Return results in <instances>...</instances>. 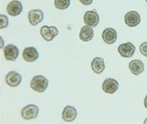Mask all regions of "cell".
<instances>
[{"label":"cell","instance_id":"1","mask_svg":"<svg viewBox=\"0 0 147 124\" xmlns=\"http://www.w3.org/2000/svg\"><path fill=\"white\" fill-rule=\"evenodd\" d=\"M49 85V81L43 75H36L30 81V87L34 91L42 93L47 89Z\"/></svg>","mask_w":147,"mask_h":124},{"label":"cell","instance_id":"2","mask_svg":"<svg viewBox=\"0 0 147 124\" xmlns=\"http://www.w3.org/2000/svg\"><path fill=\"white\" fill-rule=\"evenodd\" d=\"M39 115V107L34 104L28 105L21 110V117L24 119H33Z\"/></svg>","mask_w":147,"mask_h":124},{"label":"cell","instance_id":"3","mask_svg":"<svg viewBox=\"0 0 147 124\" xmlns=\"http://www.w3.org/2000/svg\"><path fill=\"white\" fill-rule=\"evenodd\" d=\"M3 52H4V56L7 61H12L15 62L18 54H20V51H18L17 46L14 44H7V46H5L3 48Z\"/></svg>","mask_w":147,"mask_h":124},{"label":"cell","instance_id":"4","mask_svg":"<svg viewBox=\"0 0 147 124\" xmlns=\"http://www.w3.org/2000/svg\"><path fill=\"white\" fill-rule=\"evenodd\" d=\"M40 35L45 40L51 41L58 35V30L54 26H42L40 28Z\"/></svg>","mask_w":147,"mask_h":124},{"label":"cell","instance_id":"5","mask_svg":"<svg viewBox=\"0 0 147 124\" xmlns=\"http://www.w3.org/2000/svg\"><path fill=\"white\" fill-rule=\"evenodd\" d=\"M118 52L124 58H131L135 53V46L131 42L119 44L118 47Z\"/></svg>","mask_w":147,"mask_h":124},{"label":"cell","instance_id":"6","mask_svg":"<svg viewBox=\"0 0 147 124\" xmlns=\"http://www.w3.org/2000/svg\"><path fill=\"white\" fill-rule=\"evenodd\" d=\"M84 22L86 25H88L90 27H96L98 26L99 22V16L96 10H89L86 11L84 15Z\"/></svg>","mask_w":147,"mask_h":124},{"label":"cell","instance_id":"7","mask_svg":"<svg viewBox=\"0 0 147 124\" xmlns=\"http://www.w3.org/2000/svg\"><path fill=\"white\" fill-rule=\"evenodd\" d=\"M23 6L22 4L18 1V0H12L11 2H9L7 6V12L8 15L12 17H17L22 12Z\"/></svg>","mask_w":147,"mask_h":124},{"label":"cell","instance_id":"8","mask_svg":"<svg viewBox=\"0 0 147 124\" xmlns=\"http://www.w3.org/2000/svg\"><path fill=\"white\" fill-rule=\"evenodd\" d=\"M124 22L129 27H136L141 22V16L136 11H130L124 17Z\"/></svg>","mask_w":147,"mask_h":124},{"label":"cell","instance_id":"9","mask_svg":"<svg viewBox=\"0 0 147 124\" xmlns=\"http://www.w3.org/2000/svg\"><path fill=\"white\" fill-rule=\"evenodd\" d=\"M119 88V83L113 78H106L103 81L102 89L107 94H113Z\"/></svg>","mask_w":147,"mask_h":124},{"label":"cell","instance_id":"10","mask_svg":"<svg viewBox=\"0 0 147 124\" xmlns=\"http://www.w3.org/2000/svg\"><path fill=\"white\" fill-rule=\"evenodd\" d=\"M22 77L21 75L16 71H11L7 73V75H6V83L12 87L18 86L21 83Z\"/></svg>","mask_w":147,"mask_h":124},{"label":"cell","instance_id":"11","mask_svg":"<svg viewBox=\"0 0 147 124\" xmlns=\"http://www.w3.org/2000/svg\"><path fill=\"white\" fill-rule=\"evenodd\" d=\"M29 22L32 26L38 25L43 20V12L40 9H33L29 12Z\"/></svg>","mask_w":147,"mask_h":124},{"label":"cell","instance_id":"12","mask_svg":"<svg viewBox=\"0 0 147 124\" xmlns=\"http://www.w3.org/2000/svg\"><path fill=\"white\" fill-rule=\"evenodd\" d=\"M102 39L107 44H113L117 40V31L112 28H107L102 32Z\"/></svg>","mask_w":147,"mask_h":124},{"label":"cell","instance_id":"13","mask_svg":"<svg viewBox=\"0 0 147 124\" xmlns=\"http://www.w3.org/2000/svg\"><path fill=\"white\" fill-rule=\"evenodd\" d=\"M39 58V52L35 47H27L23 51V59L26 62H35Z\"/></svg>","mask_w":147,"mask_h":124},{"label":"cell","instance_id":"14","mask_svg":"<svg viewBox=\"0 0 147 124\" xmlns=\"http://www.w3.org/2000/svg\"><path fill=\"white\" fill-rule=\"evenodd\" d=\"M94 38V30L92 29V27L86 25L81 28V30L79 32V39L82 41H90L92 39Z\"/></svg>","mask_w":147,"mask_h":124},{"label":"cell","instance_id":"15","mask_svg":"<svg viewBox=\"0 0 147 124\" xmlns=\"http://www.w3.org/2000/svg\"><path fill=\"white\" fill-rule=\"evenodd\" d=\"M76 116H77L76 108L72 107V106H66L63 110L62 118L63 121H68V122L73 121L74 119H76Z\"/></svg>","mask_w":147,"mask_h":124},{"label":"cell","instance_id":"16","mask_svg":"<svg viewBox=\"0 0 147 124\" xmlns=\"http://www.w3.org/2000/svg\"><path fill=\"white\" fill-rule=\"evenodd\" d=\"M129 69L131 73L135 75H139L144 70V64L141 60H132L129 63Z\"/></svg>","mask_w":147,"mask_h":124},{"label":"cell","instance_id":"17","mask_svg":"<svg viewBox=\"0 0 147 124\" xmlns=\"http://www.w3.org/2000/svg\"><path fill=\"white\" fill-rule=\"evenodd\" d=\"M91 67H92V70H93L96 73H98V75L102 73L103 71L105 70V67H106L104 59L101 57H95L91 63Z\"/></svg>","mask_w":147,"mask_h":124},{"label":"cell","instance_id":"18","mask_svg":"<svg viewBox=\"0 0 147 124\" xmlns=\"http://www.w3.org/2000/svg\"><path fill=\"white\" fill-rule=\"evenodd\" d=\"M71 3V0H54V6L56 8L61 9V10H63V9H66L69 7Z\"/></svg>","mask_w":147,"mask_h":124},{"label":"cell","instance_id":"19","mask_svg":"<svg viewBox=\"0 0 147 124\" xmlns=\"http://www.w3.org/2000/svg\"><path fill=\"white\" fill-rule=\"evenodd\" d=\"M0 18H1V23H0V29L3 30L5 28L8 26V18L6 15H0Z\"/></svg>","mask_w":147,"mask_h":124},{"label":"cell","instance_id":"20","mask_svg":"<svg viewBox=\"0 0 147 124\" xmlns=\"http://www.w3.org/2000/svg\"><path fill=\"white\" fill-rule=\"evenodd\" d=\"M140 53L144 55V56L147 57V41L142 43L140 45Z\"/></svg>","mask_w":147,"mask_h":124},{"label":"cell","instance_id":"21","mask_svg":"<svg viewBox=\"0 0 147 124\" xmlns=\"http://www.w3.org/2000/svg\"><path fill=\"white\" fill-rule=\"evenodd\" d=\"M79 1L83 5H85V6H89V5H91L92 2H93V0H79Z\"/></svg>","mask_w":147,"mask_h":124},{"label":"cell","instance_id":"22","mask_svg":"<svg viewBox=\"0 0 147 124\" xmlns=\"http://www.w3.org/2000/svg\"><path fill=\"white\" fill-rule=\"evenodd\" d=\"M144 107L147 108V95L145 96V98H144Z\"/></svg>","mask_w":147,"mask_h":124},{"label":"cell","instance_id":"23","mask_svg":"<svg viewBox=\"0 0 147 124\" xmlns=\"http://www.w3.org/2000/svg\"><path fill=\"white\" fill-rule=\"evenodd\" d=\"M144 123H145V124H147V119H146L145 121H144Z\"/></svg>","mask_w":147,"mask_h":124},{"label":"cell","instance_id":"24","mask_svg":"<svg viewBox=\"0 0 147 124\" xmlns=\"http://www.w3.org/2000/svg\"><path fill=\"white\" fill-rule=\"evenodd\" d=\"M145 2H146V3H147V0H145Z\"/></svg>","mask_w":147,"mask_h":124}]
</instances>
